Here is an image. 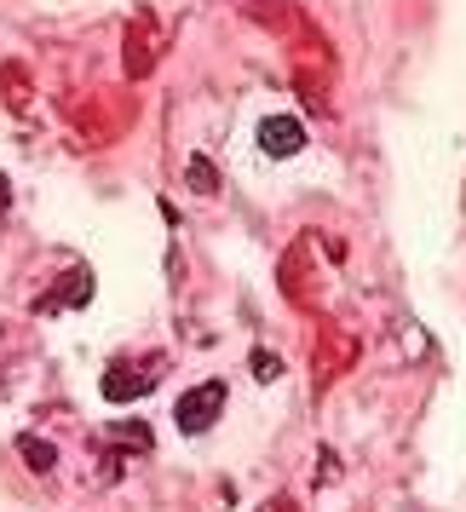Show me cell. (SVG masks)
<instances>
[{
    "mask_svg": "<svg viewBox=\"0 0 466 512\" xmlns=\"http://www.w3.org/2000/svg\"><path fill=\"white\" fill-rule=\"evenodd\" d=\"M190 179H196L202 190H213V167L208 162H190Z\"/></svg>",
    "mask_w": 466,
    "mask_h": 512,
    "instance_id": "cell-5",
    "label": "cell"
},
{
    "mask_svg": "<svg viewBox=\"0 0 466 512\" xmlns=\"http://www.w3.org/2000/svg\"><path fill=\"white\" fill-rule=\"evenodd\" d=\"M225 409V380H202L196 392L179 397V432H208Z\"/></svg>",
    "mask_w": 466,
    "mask_h": 512,
    "instance_id": "cell-2",
    "label": "cell"
},
{
    "mask_svg": "<svg viewBox=\"0 0 466 512\" xmlns=\"http://www.w3.org/2000/svg\"><path fill=\"white\" fill-rule=\"evenodd\" d=\"M6 202H12V185H6V173H0V213H6Z\"/></svg>",
    "mask_w": 466,
    "mask_h": 512,
    "instance_id": "cell-6",
    "label": "cell"
},
{
    "mask_svg": "<svg viewBox=\"0 0 466 512\" xmlns=\"http://www.w3.org/2000/svg\"><path fill=\"white\" fill-rule=\"evenodd\" d=\"M24 455L35 461V472H47V466H52V449H47V443H35V438H24Z\"/></svg>",
    "mask_w": 466,
    "mask_h": 512,
    "instance_id": "cell-4",
    "label": "cell"
},
{
    "mask_svg": "<svg viewBox=\"0 0 466 512\" xmlns=\"http://www.w3.org/2000/svg\"><path fill=\"white\" fill-rule=\"evenodd\" d=\"M259 150H265V156H300L305 150V127L294 116H265L259 121Z\"/></svg>",
    "mask_w": 466,
    "mask_h": 512,
    "instance_id": "cell-3",
    "label": "cell"
},
{
    "mask_svg": "<svg viewBox=\"0 0 466 512\" xmlns=\"http://www.w3.org/2000/svg\"><path fill=\"white\" fill-rule=\"evenodd\" d=\"M156 369H162V357H144V363H110V374H104V397L110 403H133L139 392H150L156 386Z\"/></svg>",
    "mask_w": 466,
    "mask_h": 512,
    "instance_id": "cell-1",
    "label": "cell"
}]
</instances>
